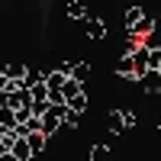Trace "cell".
I'll use <instances>...</instances> for the list:
<instances>
[{"mask_svg": "<svg viewBox=\"0 0 161 161\" xmlns=\"http://www.w3.org/2000/svg\"><path fill=\"white\" fill-rule=\"evenodd\" d=\"M148 68H152V71H161V52H158V48L148 55Z\"/></svg>", "mask_w": 161, "mask_h": 161, "instance_id": "obj_5", "label": "cell"}, {"mask_svg": "<svg viewBox=\"0 0 161 161\" xmlns=\"http://www.w3.org/2000/svg\"><path fill=\"white\" fill-rule=\"evenodd\" d=\"M68 16H74V19H87V7L74 0V3H68Z\"/></svg>", "mask_w": 161, "mask_h": 161, "instance_id": "obj_3", "label": "cell"}, {"mask_svg": "<svg viewBox=\"0 0 161 161\" xmlns=\"http://www.w3.org/2000/svg\"><path fill=\"white\" fill-rule=\"evenodd\" d=\"M142 19H145V13H142L139 7H132V10H126V26H129V32L136 29V26H139Z\"/></svg>", "mask_w": 161, "mask_h": 161, "instance_id": "obj_2", "label": "cell"}, {"mask_svg": "<svg viewBox=\"0 0 161 161\" xmlns=\"http://www.w3.org/2000/svg\"><path fill=\"white\" fill-rule=\"evenodd\" d=\"M148 48H158L161 52V23L152 26V39H148Z\"/></svg>", "mask_w": 161, "mask_h": 161, "instance_id": "obj_4", "label": "cell"}, {"mask_svg": "<svg viewBox=\"0 0 161 161\" xmlns=\"http://www.w3.org/2000/svg\"><path fill=\"white\" fill-rule=\"evenodd\" d=\"M87 71H90V68H87V64H74V68H71V74H74V77H80V80H84V77H87Z\"/></svg>", "mask_w": 161, "mask_h": 161, "instance_id": "obj_6", "label": "cell"}, {"mask_svg": "<svg viewBox=\"0 0 161 161\" xmlns=\"http://www.w3.org/2000/svg\"><path fill=\"white\" fill-rule=\"evenodd\" d=\"M3 80H7V77H3ZM3 80H0V84H3Z\"/></svg>", "mask_w": 161, "mask_h": 161, "instance_id": "obj_7", "label": "cell"}, {"mask_svg": "<svg viewBox=\"0 0 161 161\" xmlns=\"http://www.w3.org/2000/svg\"><path fill=\"white\" fill-rule=\"evenodd\" d=\"M87 36H90V39H103V36H106L103 19H87Z\"/></svg>", "mask_w": 161, "mask_h": 161, "instance_id": "obj_1", "label": "cell"}]
</instances>
